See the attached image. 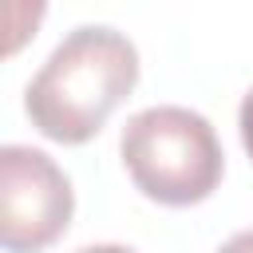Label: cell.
Returning a JSON list of instances; mask_svg holds the SVG:
<instances>
[{
    "instance_id": "1",
    "label": "cell",
    "mask_w": 253,
    "mask_h": 253,
    "mask_svg": "<svg viewBox=\"0 0 253 253\" xmlns=\"http://www.w3.org/2000/svg\"><path fill=\"white\" fill-rule=\"evenodd\" d=\"M138 83L134 43L107 24H79L67 32L24 91L32 126L63 146L91 142L111 111Z\"/></svg>"
},
{
    "instance_id": "2",
    "label": "cell",
    "mask_w": 253,
    "mask_h": 253,
    "mask_svg": "<svg viewBox=\"0 0 253 253\" xmlns=\"http://www.w3.org/2000/svg\"><path fill=\"white\" fill-rule=\"evenodd\" d=\"M119 154L134 190L174 210L206 202L225 174V154L210 119L174 103L130 115Z\"/></svg>"
},
{
    "instance_id": "3",
    "label": "cell",
    "mask_w": 253,
    "mask_h": 253,
    "mask_svg": "<svg viewBox=\"0 0 253 253\" xmlns=\"http://www.w3.org/2000/svg\"><path fill=\"white\" fill-rule=\"evenodd\" d=\"M75 213L71 178L51 154L8 142L0 150V245L8 253H43L63 237Z\"/></svg>"
},
{
    "instance_id": "4",
    "label": "cell",
    "mask_w": 253,
    "mask_h": 253,
    "mask_svg": "<svg viewBox=\"0 0 253 253\" xmlns=\"http://www.w3.org/2000/svg\"><path fill=\"white\" fill-rule=\"evenodd\" d=\"M237 130H241V146H245V154L253 158V87L245 91V99H241V111H237Z\"/></svg>"
},
{
    "instance_id": "5",
    "label": "cell",
    "mask_w": 253,
    "mask_h": 253,
    "mask_svg": "<svg viewBox=\"0 0 253 253\" xmlns=\"http://www.w3.org/2000/svg\"><path fill=\"white\" fill-rule=\"evenodd\" d=\"M217 253H253V229H241V233H233Z\"/></svg>"
},
{
    "instance_id": "6",
    "label": "cell",
    "mask_w": 253,
    "mask_h": 253,
    "mask_svg": "<svg viewBox=\"0 0 253 253\" xmlns=\"http://www.w3.org/2000/svg\"><path fill=\"white\" fill-rule=\"evenodd\" d=\"M75 253H134V249H130V245H111V241H107V245H83V249H75Z\"/></svg>"
}]
</instances>
